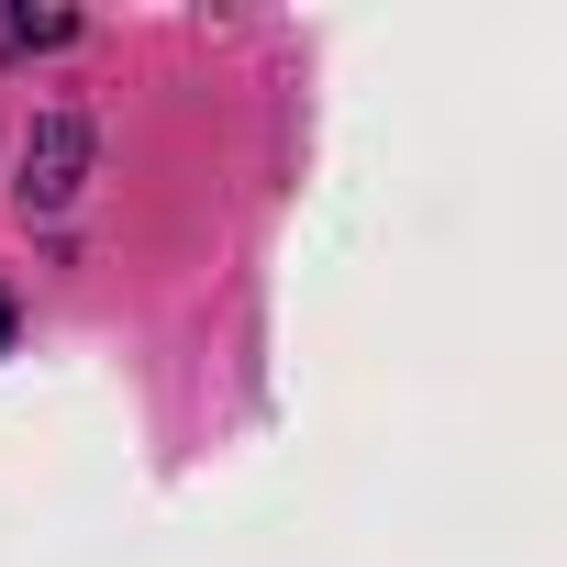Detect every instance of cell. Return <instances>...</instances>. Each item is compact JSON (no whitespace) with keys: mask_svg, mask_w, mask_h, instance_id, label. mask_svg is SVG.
<instances>
[{"mask_svg":"<svg viewBox=\"0 0 567 567\" xmlns=\"http://www.w3.org/2000/svg\"><path fill=\"white\" fill-rule=\"evenodd\" d=\"M79 167H90V123L45 112L34 145H23V212H68V200H79Z\"/></svg>","mask_w":567,"mask_h":567,"instance_id":"cell-1","label":"cell"},{"mask_svg":"<svg viewBox=\"0 0 567 567\" xmlns=\"http://www.w3.org/2000/svg\"><path fill=\"white\" fill-rule=\"evenodd\" d=\"M0 357H12V301H0Z\"/></svg>","mask_w":567,"mask_h":567,"instance_id":"cell-3","label":"cell"},{"mask_svg":"<svg viewBox=\"0 0 567 567\" xmlns=\"http://www.w3.org/2000/svg\"><path fill=\"white\" fill-rule=\"evenodd\" d=\"M79 34V12H56V0H45V12H34V0H0V56H56Z\"/></svg>","mask_w":567,"mask_h":567,"instance_id":"cell-2","label":"cell"}]
</instances>
